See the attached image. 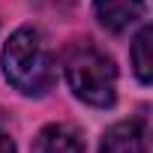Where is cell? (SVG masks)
<instances>
[{
	"instance_id": "6da1fadb",
	"label": "cell",
	"mask_w": 153,
	"mask_h": 153,
	"mask_svg": "<svg viewBox=\"0 0 153 153\" xmlns=\"http://www.w3.org/2000/svg\"><path fill=\"white\" fill-rule=\"evenodd\" d=\"M6 81L24 96H45L54 87V60L33 27H18L0 54Z\"/></svg>"
},
{
	"instance_id": "7a4b0ae2",
	"label": "cell",
	"mask_w": 153,
	"mask_h": 153,
	"mask_svg": "<svg viewBox=\"0 0 153 153\" xmlns=\"http://www.w3.org/2000/svg\"><path fill=\"white\" fill-rule=\"evenodd\" d=\"M63 66H66V81H69L72 93L81 102H87L93 108H111L114 105V99H117V66L105 51L81 42L66 54Z\"/></svg>"
},
{
	"instance_id": "3957f363",
	"label": "cell",
	"mask_w": 153,
	"mask_h": 153,
	"mask_svg": "<svg viewBox=\"0 0 153 153\" xmlns=\"http://www.w3.org/2000/svg\"><path fill=\"white\" fill-rule=\"evenodd\" d=\"M93 12L105 30L123 33L144 15V0H93Z\"/></svg>"
},
{
	"instance_id": "277c9868",
	"label": "cell",
	"mask_w": 153,
	"mask_h": 153,
	"mask_svg": "<svg viewBox=\"0 0 153 153\" xmlns=\"http://www.w3.org/2000/svg\"><path fill=\"white\" fill-rule=\"evenodd\" d=\"M99 153H147L141 123L138 120H120L111 129H105Z\"/></svg>"
},
{
	"instance_id": "5b68a950",
	"label": "cell",
	"mask_w": 153,
	"mask_h": 153,
	"mask_svg": "<svg viewBox=\"0 0 153 153\" xmlns=\"http://www.w3.org/2000/svg\"><path fill=\"white\" fill-rule=\"evenodd\" d=\"M33 153H84V141L66 123H51L33 138Z\"/></svg>"
},
{
	"instance_id": "8992f818",
	"label": "cell",
	"mask_w": 153,
	"mask_h": 153,
	"mask_svg": "<svg viewBox=\"0 0 153 153\" xmlns=\"http://www.w3.org/2000/svg\"><path fill=\"white\" fill-rule=\"evenodd\" d=\"M153 39V30L150 27H141L135 42H132V69L138 75V81L141 84H150L153 81V57H150V42Z\"/></svg>"
},
{
	"instance_id": "52a82bcc",
	"label": "cell",
	"mask_w": 153,
	"mask_h": 153,
	"mask_svg": "<svg viewBox=\"0 0 153 153\" xmlns=\"http://www.w3.org/2000/svg\"><path fill=\"white\" fill-rule=\"evenodd\" d=\"M36 3H42V6H48V9H66V6L75 3V0H36Z\"/></svg>"
},
{
	"instance_id": "ba28073f",
	"label": "cell",
	"mask_w": 153,
	"mask_h": 153,
	"mask_svg": "<svg viewBox=\"0 0 153 153\" xmlns=\"http://www.w3.org/2000/svg\"><path fill=\"white\" fill-rule=\"evenodd\" d=\"M0 153H15L12 138H9V135H3V132H0Z\"/></svg>"
}]
</instances>
